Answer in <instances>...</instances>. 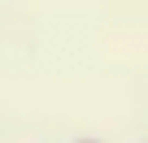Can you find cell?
I'll list each match as a JSON object with an SVG mask.
<instances>
[{
  "mask_svg": "<svg viewBox=\"0 0 148 143\" xmlns=\"http://www.w3.org/2000/svg\"><path fill=\"white\" fill-rule=\"evenodd\" d=\"M74 143H100V139H92V134H83V139H74Z\"/></svg>",
  "mask_w": 148,
  "mask_h": 143,
  "instance_id": "1",
  "label": "cell"
}]
</instances>
